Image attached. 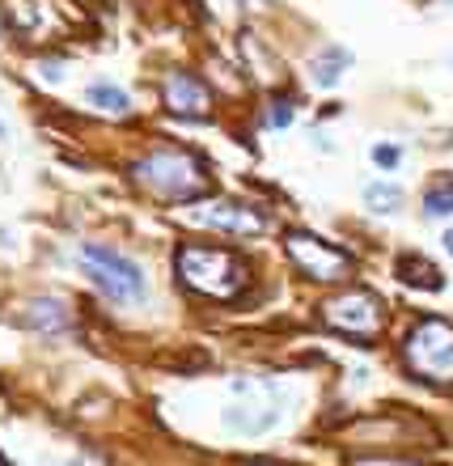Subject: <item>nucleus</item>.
<instances>
[{
    "label": "nucleus",
    "mask_w": 453,
    "mask_h": 466,
    "mask_svg": "<svg viewBox=\"0 0 453 466\" xmlns=\"http://www.w3.org/2000/svg\"><path fill=\"white\" fill-rule=\"evenodd\" d=\"M132 183L161 204H196L212 191V170L196 148L157 145L132 161Z\"/></svg>",
    "instance_id": "nucleus-1"
},
{
    "label": "nucleus",
    "mask_w": 453,
    "mask_h": 466,
    "mask_svg": "<svg viewBox=\"0 0 453 466\" xmlns=\"http://www.w3.org/2000/svg\"><path fill=\"white\" fill-rule=\"evenodd\" d=\"M174 271H178L183 289L212 297V301H233L250 284V263L229 246L212 242H183L174 255Z\"/></svg>",
    "instance_id": "nucleus-2"
},
{
    "label": "nucleus",
    "mask_w": 453,
    "mask_h": 466,
    "mask_svg": "<svg viewBox=\"0 0 453 466\" xmlns=\"http://www.w3.org/2000/svg\"><path fill=\"white\" fill-rule=\"evenodd\" d=\"M81 271H86L89 280H94V289H98L106 301H115V306H140L148 297L145 268L106 242L81 246Z\"/></svg>",
    "instance_id": "nucleus-3"
},
{
    "label": "nucleus",
    "mask_w": 453,
    "mask_h": 466,
    "mask_svg": "<svg viewBox=\"0 0 453 466\" xmlns=\"http://www.w3.org/2000/svg\"><path fill=\"white\" fill-rule=\"evenodd\" d=\"M403 365L428 386H453V322H416L403 339Z\"/></svg>",
    "instance_id": "nucleus-4"
},
{
    "label": "nucleus",
    "mask_w": 453,
    "mask_h": 466,
    "mask_svg": "<svg viewBox=\"0 0 453 466\" xmlns=\"http://www.w3.org/2000/svg\"><path fill=\"white\" fill-rule=\"evenodd\" d=\"M318 319L331 327V331L347 335L356 344H378L381 331H386V301L368 289H347V293L331 297L318 306Z\"/></svg>",
    "instance_id": "nucleus-5"
},
{
    "label": "nucleus",
    "mask_w": 453,
    "mask_h": 466,
    "mask_svg": "<svg viewBox=\"0 0 453 466\" xmlns=\"http://www.w3.org/2000/svg\"><path fill=\"white\" fill-rule=\"evenodd\" d=\"M284 250H288V258H293V268L301 276H309V280H318V284H339L356 271V258L343 246L318 238V233L288 229L284 233Z\"/></svg>",
    "instance_id": "nucleus-6"
},
{
    "label": "nucleus",
    "mask_w": 453,
    "mask_h": 466,
    "mask_svg": "<svg viewBox=\"0 0 453 466\" xmlns=\"http://www.w3.org/2000/svg\"><path fill=\"white\" fill-rule=\"evenodd\" d=\"M191 221L204 225V229L229 233V238H255V233L267 229V212L258 204H242V199H208L191 212Z\"/></svg>",
    "instance_id": "nucleus-7"
},
{
    "label": "nucleus",
    "mask_w": 453,
    "mask_h": 466,
    "mask_svg": "<svg viewBox=\"0 0 453 466\" xmlns=\"http://www.w3.org/2000/svg\"><path fill=\"white\" fill-rule=\"evenodd\" d=\"M161 106L170 115H183V119H208L212 106H216V94L208 89V81L186 68H174L161 81Z\"/></svg>",
    "instance_id": "nucleus-8"
},
{
    "label": "nucleus",
    "mask_w": 453,
    "mask_h": 466,
    "mask_svg": "<svg viewBox=\"0 0 453 466\" xmlns=\"http://www.w3.org/2000/svg\"><path fill=\"white\" fill-rule=\"evenodd\" d=\"M284 420V403L280 394H267V403H233L221 416V424L237 437H263Z\"/></svg>",
    "instance_id": "nucleus-9"
},
{
    "label": "nucleus",
    "mask_w": 453,
    "mask_h": 466,
    "mask_svg": "<svg viewBox=\"0 0 453 466\" xmlns=\"http://www.w3.org/2000/svg\"><path fill=\"white\" fill-rule=\"evenodd\" d=\"M17 322L30 327V331H43V335H64L68 327H73V309L64 306L60 297H35Z\"/></svg>",
    "instance_id": "nucleus-10"
},
{
    "label": "nucleus",
    "mask_w": 453,
    "mask_h": 466,
    "mask_svg": "<svg viewBox=\"0 0 453 466\" xmlns=\"http://www.w3.org/2000/svg\"><path fill=\"white\" fill-rule=\"evenodd\" d=\"M86 106L98 115H111V119H127L132 115V98L127 89H119L115 81H89L86 86Z\"/></svg>",
    "instance_id": "nucleus-11"
},
{
    "label": "nucleus",
    "mask_w": 453,
    "mask_h": 466,
    "mask_svg": "<svg viewBox=\"0 0 453 466\" xmlns=\"http://www.w3.org/2000/svg\"><path fill=\"white\" fill-rule=\"evenodd\" d=\"M347 68H352V56H347V51L343 47H322L318 56H314V60H309V76H314V86L318 89H335L343 81V73H347Z\"/></svg>",
    "instance_id": "nucleus-12"
},
{
    "label": "nucleus",
    "mask_w": 453,
    "mask_h": 466,
    "mask_svg": "<svg viewBox=\"0 0 453 466\" xmlns=\"http://www.w3.org/2000/svg\"><path fill=\"white\" fill-rule=\"evenodd\" d=\"M394 271H398V280L411 284V289H428V293H437L441 289V271L432 268L424 255H403L398 263H394Z\"/></svg>",
    "instance_id": "nucleus-13"
},
{
    "label": "nucleus",
    "mask_w": 453,
    "mask_h": 466,
    "mask_svg": "<svg viewBox=\"0 0 453 466\" xmlns=\"http://www.w3.org/2000/svg\"><path fill=\"white\" fill-rule=\"evenodd\" d=\"M419 208H424V217H432V221H445V217H453V174H445V178L428 183L424 199H419Z\"/></svg>",
    "instance_id": "nucleus-14"
},
{
    "label": "nucleus",
    "mask_w": 453,
    "mask_h": 466,
    "mask_svg": "<svg viewBox=\"0 0 453 466\" xmlns=\"http://www.w3.org/2000/svg\"><path fill=\"white\" fill-rule=\"evenodd\" d=\"M403 187H394V183H386V178H381V183H368L365 187V204L373 212H398L403 208Z\"/></svg>",
    "instance_id": "nucleus-15"
},
{
    "label": "nucleus",
    "mask_w": 453,
    "mask_h": 466,
    "mask_svg": "<svg viewBox=\"0 0 453 466\" xmlns=\"http://www.w3.org/2000/svg\"><path fill=\"white\" fill-rule=\"evenodd\" d=\"M293 119H297V102L293 98H271V106H267V127L271 132L293 127Z\"/></svg>",
    "instance_id": "nucleus-16"
},
{
    "label": "nucleus",
    "mask_w": 453,
    "mask_h": 466,
    "mask_svg": "<svg viewBox=\"0 0 453 466\" xmlns=\"http://www.w3.org/2000/svg\"><path fill=\"white\" fill-rule=\"evenodd\" d=\"M368 157H373V166H378V170H398L403 148H398V145H373V153H368Z\"/></svg>",
    "instance_id": "nucleus-17"
},
{
    "label": "nucleus",
    "mask_w": 453,
    "mask_h": 466,
    "mask_svg": "<svg viewBox=\"0 0 453 466\" xmlns=\"http://www.w3.org/2000/svg\"><path fill=\"white\" fill-rule=\"evenodd\" d=\"M347 466H424L416 458H386V454H365V458H347Z\"/></svg>",
    "instance_id": "nucleus-18"
},
{
    "label": "nucleus",
    "mask_w": 453,
    "mask_h": 466,
    "mask_svg": "<svg viewBox=\"0 0 453 466\" xmlns=\"http://www.w3.org/2000/svg\"><path fill=\"white\" fill-rule=\"evenodd\" d=\"M68 466H106V462H102L98 454H81V458H73V462H68Z\"/></svg>",
    "instance_id": "nucleus-19"
},
{
    "label": "nucleus",
    "mask_w": 453,
    "mask_h": 466,
    "mask_svg": "<svg viewBox=\"0 0 453 466\" xmlns=\"http://www.w3.org/2000/svg\"><path fill=\"white\" fill-rule=\"evenodd\" d=\"M237 5H242V9H263L267 0H237Z\"/></svg>",
    "instance_id": "nucleus-20"
},
{
    "label": "nucleus",
    "mask_w": 453,
    "mask_h": 466,
    "mask_svg": "<svg viewBox=\"0 0 453 466\" xmlns=\"http://www.w3.org/2000/svg\"><path fill=\"white\" fill-rule=\"evenodd\" d=\"M441 242H445V250L453 255V229H445V233H441Z\"/></svg>",
    "instance_id": "nucleus-21"
},
{
    "label": "nucleus",
    "mask_w": 453,
    "mask_h": 466,
    "mask_svg": "<svg viewBox=\"0 0 453 466\" xmlns=\"http://www.w3.org/2000/svg\"><path fill=\"white\" fill-rule=\"evenodd\" d=\"M0 140H5V119H0Z\"/></svg>",
    "instance_id": "nucleus-22"
},
{
    "label": "nucleus",
    "mask_w": 453,
    "mask_h": 466,
    "mask_svg": "<svg viewBox=\"0 0 453 466\" xmlns=\"http://www.w3.org/2000/svg\"><path fill=\"white\" fill-rule=\"evenodd\" d=\"M250 466H271V462H250Z\"/></svg>",
    "instance_id": "nucleus-23"
}]
</instances>
